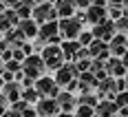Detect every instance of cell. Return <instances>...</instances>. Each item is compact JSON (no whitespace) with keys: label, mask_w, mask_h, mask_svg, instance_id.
Listing matches in <instances>:
<instances>
[{"label":"cell","mask_w":128,"mask_h":117,"mask_svg":"<svg viewBox=\"0 0 128 117\" xmlns=\"http://www.w3.org/2000/svg\"><path fill=\"white\" fill-rule=\"evenodd\" d=\"M44 58V64H46V71H58L62 64H66V55H64L62 46L60 44H46L44 51L40 53Z\"/></svg>","instance_id":"6da1fadb"},{"label":"cell","mask_w":128,"mask_h":117,"mask_svg":"<svg viewBox=\"0 0 128 117\" xmlns=\"http://www.w3.org/2000/svg\"><path fill=\"white\" fill-rule=\"evenodd\" d=\"M22 71H24L26 78H33L38 80L44 75V71H46V64H44V58L38 55V53H31V55H26L24 62H22Z\"/></svg>","instance_id":"7a4b0ae2"},{"label":"cell","mask_w":128,"mask_h":117,"mask_svg":"<svg viewBox=\"0 0 128 117\" xmlns=\"http://www.w3.org/2000/svg\"><path fill=\"white\" fill-rule=\"evenodd\" d=\"M82 31H84V22H82L77 16L60 18V33H62L64 40H77Z\"/></svg>","instance_id":"3957f363"},{"label":"cell","mask_w":128,"mask_h":117,"mask_svg":"<svg viewBox=\"0 0 128 117\" xmlns=\"http://www.w3.org/2000/svg\"><path fill=\"white\" fill-rule=\"evenodd\" d=\"M36 88H38L40 97H58L60 95V84L55 78H49V75H42V78L36 80Z\"/></svg>","instance_id":"277c9868"},{"label":"cell","mask_w":128,"mask_h":117,"mask_svg":"<svg viewBox=\"0 0 128 117\" xmlns=\"http://www.w3.org/2000/svg\"><path fill=\"white\" fill-rule=\"evenodd\" d=\"M80 78V68H77V64L75 62H66V64H62L58 71H55V80H58V84L60 86H68L73 80H77Z\"/></svg>","instance_id":"5b68a950"},{"label":"cell","mask_w":128,"mask_h":117,"mask_svg":"<svg viewBox=\"0 0 128 117\" xmlns=\"http://www.w3.org/2000/svg\"><path fill=\"white\" fill-rule=\"evenodd\" d=\"M33 18L38 20L40 24H44V22L58 20L60 16H58V9H55V4H53V2H49V0H44V2L36 4V9H33Z\"/></svg>","instance_id":"8992f818"},{"label":"cell","mask_w":128,"mask_h":117,"mask_svg":"<svg viewBox=\"0 0 128 117\" xmlns=\"http://www.w3.org/2000/svg\"><path fill=\"white\" fill-rule=\"evenodd\" d=\"M115 33H117V26H115V20H110V18H106V20L97 22V24H93V36L97 40L110 42Z\"/></svg>","instance_id":"52a82bcc"},{"label":"cell","mask_w":128,"mask_h":117,"mask_svg":"<svg viewBox=\"0 0 128 117\" xmlns=\"http://www.w3.org/2000/svg\"><path fill=\"white\" fill-rule=\"evenodd\" d=\"M36 108H38L40 117H55V115L62 113L58 97H40V102L36 104Z\"/></svg>","instance_id":"ba28073f"},{"label":"cell","mask_w":128,"mask_h":117,"mask_svg":"<svg viewBox=\"0 0 128 117\" xmlns=\"http://www.w3.org/2000/svg\"><path fill=\"white\" fill-rule=\"evenodd\" d=\"M106 18H108V2H93L86 9V22L90 24H97Z\"/></svg>","instance_id":"9c48e42d"},{"label":"cell","mask_w":128,"mask_h":117,"mask_svg":"<svg viewBox=\"0 0 128 117\" xmlns=\"http://www.w3.org/2000/svg\"><path fill=\"white\" fill-rule=\"evenodd\" d=\"M18 24H20V16L13 7H9L4 13H0V33H7L9 29H13Z\"/></svg>","instance_id":"30bf717a"},{"label":"cell","mask_w":128,"mask_h":117,"mask_svg":"<svg viewBox=\"0 0 128 117\" xmlns=\"http://www.w3.org/2000/svg\"><path fill=\"white\" fill-rule=\"evenodd\" d=\"M97 117H117L119 115V106L115 100H100V104L95 106Z\"/></svg>","instance_id":"8fae6325"},{"label":"cell","mask_w":128,"mask_h":117,"mask_svg":"<svg viewBox=\"0 0 128 117\" xmlns=\"http://www.w3.org/2000/svg\"><path fill=\"white\" fill-rule=\"evenodd\" d=\"M88 49H90V55L93 58H100V60H108L113 53H110V44L108 42H104V40H93L88 44Z\"/></svg>","instance_id":"7c38bea8"},{"label":"cell","mask_w":128,"mask_h":117,"mask_svg":"<svg viewBox=\"0 0 128 117\" xmlns=\"http://www.w3.org/2000/svg\"><path fill=\"white\" fill-rule=\"evenodd\" d=\"M106 71H108L113 78H126L128 66L124 64V60H117L115 55H110V58L106 60Z\"/></svg>","instance_id":"4fadbf2b"},{"label":"cell","mask_w":128,"mask_h":117,"mask_svg":"<svg viewBox=\"0 0 128 117\" xmlns=\"http://www.w3.org/2000/svg\"><path fill=\"white\" fill-rule=\"evenodd\" d=\"M108 44H110V53H113L115 58H117V55L122 58V55L128 51V36H126V33H115L113 40H110Z\"/></svg>","instance_id":"5bb4252c"},{"label":"cell","mask_w":128,"mask_h":117,"mask_svg":"<svg viewBox=\"0 0 128 117\" xmlns=\"http://www.w3.org/2000/svg\"><path fill=\"white\" fill-rule=\"evenodd\" d=\"M18 29H20V31L26 36V40H29V38L36 40V38L40 36V22L36 20V18H24V20H20Z\"/></svg>","instance_id":"9a60e30c"},{"label":"cell","mask_w":128,"mask_h":117,"mask_svg":"<svg viewBox=\"0 0 128 117\" xmlns=\"http://www.w3.org/2000/svg\"><path fill=\"white\" fill-rule=\"evenodd\" d=\"M58 102H60V108H62V113H75V108L80 106L77 97H75L71 91L60 93V95H58Z\"/></svg>","instance_id":"2e32d148"},{"label":"cell","mask_w":128,"mask_h":117,"mask_svg":"<svg viewBox=\"0 0 128 117\" xmlns=\"http://www.w3.org/2000/svg\"><path fill=\"white\" fill-rule=\"evenodd\" d=\"M22 84L20 82H7L4 86H2V93L7 95V100H9V104H13V102H18V100H22Z\"/></svg>","instance_id":"e0dca14e"},{"label":"cell","mask_w":128,"mask_h":117,"mask_svg":"<svg viewBox=\"0 0 128 117\" xmlns=\"http://www.w3.org/2000/svg\"><path fill=\"white\" fill-rule=\"evenodd\" d=\"M2 38L11 44V49H20V46H24V42H26V36L20 31V29H18V26L9 29L7 33H2Z\"/></svg>","instance_id":"ac0fdd59"},{"label":"cell","mask_w":128,"mask_h":117,"mask_svg":"<svg viewBox=\"0 0 128 117\" xmlns=\"http://www.w3.org/2000/svg\"><path fill=\"white\" fill-rule=\"evenodd\" d=\"M60 33V20H51V22H44V24H40V40H44L46 44H49V40L53 36H58Z\"/></svg>","instance_id":"d6986e66"},{"label":"cell","mask_w":128,"mask_h":117,"mask_svg":"<svg viewBox=\"0 0 128 117\" xmlns=\"http://www.w3.org/2000/svg\"><path fill=\"white\" fill-rule=\"evenodd\" d=\"M60 46H62L64 55H66V62H75V55H77V51L82 49V42H80V40H64Z\"/></svg>","instance_id":"ffe728a7"},{"label":"cell","mask_w":128,"mask_h":117,"mask_svg":"<svg viewBox=\"0 0 128 117\" xmlns=\"http://www.w3.org/2000/svg\"><path fill=\"white\" fill-rule=\"evenodd\" d=\"M55 9H58L60 18H71V16H75L77 4H75V0H58L55 2Z\"/></svg>","instance_id":"44dd1931"},{"label":"cell","mask_w":128,"mask_h":117,"mask_svg":"<svg viewBox=\"0 0 128 117\" xmlns=\"http://www.w3.org/2000/svg\"><path fill=\"white\" fill-rule=\"evenodd\" d=\"M18 16H20V20H24V18H33V9H36V2L33 0H20L16 7H13Z\"/></svg>","instance_id":"7402d4cb"},{"label":"cell","mask_w":128,"mask_h":117,"mask_svg":"<svg viewBox=\"0 0 128 117\" xmlns=\"http://www.w3.org/2000/svg\"><path fill=\"white\" fill-rule=\"evenodd\" d=\"M22 100H26L31 106H36L40 102V93L36 86H29V88H22Z\"/></svg>","instance_id":"603a6c76"},{"label":"cell","mask_w":128,"mask_h":117,"mask_svg":"<svg viewBox=\"0 0 128 117\" xmlns=\"http://www.w3.org/2000/svg\"><path fill=\"white\" fill-rule=\"evenodd\" d=\"M77 102L84 106H95L100 104V95H93V93H80V97H77Z\"/></svg>","instance_id":"cb8c5ba5"},{"label":"cell","mask_w":128,"mask_h":117,"mask_svg":"<svg viewBox=\"0 0 128 117\" xmlns=\"http://www.w3.org/2000/svg\"><path fill=\"white\" fill-rule=\"evenodd\" d=\"M115 26H117V33H126L128 36V16H122L119 20H115Z\"/></svg>","instance_id":"d4e9b609"},{"label":"cell","mask_w":128,"mask_h":117,"mask_svg":"<svg viewBox=\"0 0 128 117\" xmlns=\"http://www.w3.org/2000/svg\"><path fill=\"white\" fill-rule=\"evenodd\" d=\"M80 42H82V46H88L90 42H93V40H95V36H93V29H90V31H82V33H80Z\"/></svg>","instance_id":"484cf974"},{"label":"cell","mask_w":128,"mask_h":117,"mask_svg":"<svg viewBox=\"0 0 128 117\" xmlns=\"http://www.w3.org/2000/svg\"><path fill=\"white\" fill-rule=\"evenodd\" d=\"M115 102H117V106L122 108V106H128V88L126 91H119L115 95Z\"/></svg>","instance_id":"4316f807"},{"label":"cell","mask_w":128,"mask_h":117,"mask_svg":"<svg viewBox=\"0 0 128 117\" xmlns=\"http://www.w3.org/2000/svg\"><path fill=\"white\" fill-rule=\"evenodd\" d=\"M24 58H26V53H24V49H22V46H20V49H13V60L24 62Z\"/></svg>","instance_id":"83f0119b"},{"label":"cell","mask_w":128,"mask_h":117,"mask_svg":"<svg viewBox=\"0 0 128 117\" xmlns=\"http://www.w3.org/2000/svg\"><path fill=\"white\" fill-rule=\"evenodd\" d=\"M22 117H40V115H38V108H36V106L24 108V110H22Z\"/></svg>","instance_id":"f1b7e54d"},{"label":"cell","mask_w":128,"mask_h":117,"mask_svg":"<svg viewBox=\"0 0 128 117\" xmlns=\"http://www.w3.org/2000/svg\"><path fill=\"white\" fill-rule=\"evenodd\" d=\"M95 0H75V4H77V9H88L90 4H93Z\"/></svg>","instance_id":"f546056e"},{"label":"cell","mask_w":128,"mask_h":117,"mask_svg":"<svg viewBox=\"0 0 128 117\" xmlns=\"http://www.w3.org/2000/svg\"><path fill=\"white\" fill-rule=\"evenodd\" d=\"M4 117H22V113H20V110H13V108H9V110L4 113Z\"/></svg>","instance_id":"4dcf8cb0"},{"label":"cell","mask_w":128,"mask_h":117,"mask_svg":"<svg viewBox=\"0 0 128 117\" xmlns=\"http://www.w3.org/2000/svg\"><path fill=\"white\" fill-rule=\"evenodd\" d=\"M0 106H9V100H7V95L0 91Z\"/></svg>","instance_id":"1f68e13d"},{"label":"cell","mask_w":128,"mask_h":117,"mask_svg":"<svg viewBox=\"0 0 128 117\" xmlns=\"http://www.w3.org/2000/svg\"><path fill=\"white\" fill-rule=\"evenodd\" d=\"M22 49H24V53H26V55H31V53H33V44L24 42V46H22Z\"/></svg>","instance_id":"d6a6232c"},{"label":"cell","mask_w":128,"mask_h":117,"mask_svg":"<svg viewBox=\"0 0 128 117\" xmlns=\"http://www.w3.org/2000/svg\"><path fill=\"white\" fill-rule=\"evenodd\" d=\"M2 2H4V4H7V7H16V4H18V2H20V0H2Z\"/></svg>","instance_id":"836d02e7"},{"label":"cell","mask_w":128,"mask_h":117,"mask_svg":"<svg viewBox=\"0 0 128 117\" xmlns=\"http://www.w3.org/2000/svg\"><path fill=\"white\" fill-rule=\"evenodd\" d=\"M55 117H75V113H60V115H55Z\"/></svg>","instance_id":"e575fe53"},{"label":"cell","mask_w":128,"mask_h":117,"mask_svg":"<svg viewBox=\"0 0 128 117\" xmlns=\"http://www.w3.org/2000/svg\"><path fill=\"white\" fill-rule=\"evenodd\" d=\"M7 110H9L7 106H0V117H4V113H7Z\"/></svg>","instance_id":"d590c367"},{"label":"cell","mask_w":128,"mask_h":117,"mask_svg":"<svg viewBox=\"0 0 128 117\" xmlns=\"http://www.w3.org/2000/svg\"><path fill=\"white\" fill-rule=\"evenodd\" d=\"M122 60H124V64H126V66H128V51H126V53H124V55H122Z\"/></svg>","instance_id":"8d00e7d4"},{"label":"cell","mask_w":128,"mask_h":117,"mask_svg":"<svg viewBox=\"0 0 128 117\" xmlns=\"http://www.w3.org/2000/svg\"><path fill=\"white\" fill-rule=\"evenodd\" d=\"M124 0H108V4H122Z\"/></svg>","instance_id":"74e56055"},{"label":"cell","mask_w":128,"mask_h":117,"mask_svg":"<svg viewBox=\"0 0 128 117\" xmlns=\"http://www.w3.org/2000/svg\"><path fill=\"white\" fill-rule=\"evenodd\" d=\"M2 68H4V60H2V55H0V73H2Z\"/></svg>","instance_id":"f35d334b"},{"label":"cell","mask_w":128,"mask_h":117,"mask_svg":"<svg viewBox=\"0 0 128 117\" xmlns=\"http://www.w3.org/2000/svg\"><path fill=\"white\" fill-rule=\"evenodd\" d=\"M33 2H36V4H40V2H44V0H33Z\"/></svg>","instance_id":"ab89813d"},{"label":"cell","mask_w":128,"mask_h":117,"mask_svg":"<svg viewBox=\"0 0 128 117\" xmlns=\"http://www.w3.org/2000/svg\"><path fill=\"white\" fill-rule=\"evenodd\" d=\"M95 2H108V0H95Z\"/></svg>","instance_id":"60d3db41"},{"label":"cell","mask_w":128,"mask_h":117,"mask_svg":"<svg viewBox=\"0 0 128 117\" xmlns=\"http://www.w3.org/2000/svg\"><path fill=\"white\" fill-rule=\"evenodd\" d=\"M126 82H128V73H126Z\"/></svg>","instance_id":"b9f144b4"},{"label":"cell","mask_w":128,"mask_h":117,"mask_svg":"<svg viewBox=\"0 0 128 117\" xmlns=\"http://www.w3.org/2000/svg\"><path fill=\"white\" fill-rule=\"evenodd\" d=\"M0 40H2V36H0Z\"/></svg>","instance_id":"7bdbcfd3"}]
</instances>
